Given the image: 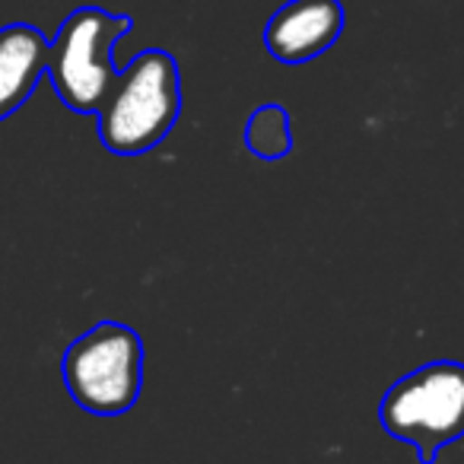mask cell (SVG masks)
<instances>
[{
    "label": "cell",
    "mask_w": 464,
    "mask_h": 464,
    "mask_svg": "<svg viewBox=\"0 0 464 464\" xmlns=\"http://www.w3.org/2000/svg\"><path fill=\"white\" fill-rule=\"evenodd\" d=\"M347 16L341 0H286L265 26V48L280 64L322 58L343 35Z\"/></svg>",
    "instance_id": "5"
},
{
    "label": "cell",
    "mask_w": 464,
    "mask_h": 464,
    "mask_svg": "<svg viewBox=\"0 0 464 464\" xmlns=\"http://www.w3.org/2000/svg\"><path fill=\"white\" fill-rule=\"evenodd\" d=\"M64 385L96 417L128 413L143 392V341L121 322H99L71 341L61 360Z\"/></svg>",
    "instance_id": "3"
},
{
    "label": "cell",
    "mask_w": 464,
    "mask_h": 464,
    "mask_svg": "<svg viewBox=\"0 0 464 464\" xmlns=\"http://www.w3.org/2000/svg\"><path fill=\"white\" fill-rule=\"evenodd\" d=\"M379 423L411 445L420 464H436L439 451L464 436V362L432 360L401 375L382 398Z\"/></svg>",
    "instance_id": "2"
},
{
    "label": "cell",
    "mask_w": 464,
    "mask_h": 464,
    "mask_svg": "<svg viewBox=\"0 0 464 464\" xmlns=\"http://www.w3.org/2000/svg\"><path fill=\"white\" fill-rule=\"evenodd\" d=\"M246 147L255 160L277 162L293 153V121L290 111L277 102L258 105L246 121Z\"/></svg>",
    "instance_id": "7"
},
{
    "label": "cell",
    "mask_w": 464,
    "mask_h": 464,
    "mask_svg": "<svg viewBox=\"0 0 464 464\" xmlns=\"http://www.w3.org/2000/svg\"><path fill=\"white\" fill-rule=\"evenodd\" d=\"M48 58L52 42L39 26L10 23L0 29V121L16 115L39 90L42 77H48Z\"/></svg>",
    "instance_id": "6"
},
{
    "label": "cell",
    "mask_w": 464,
    "mask_h": 464,
    "mask_svg": "<svg viewBox=\"0 0 464 464\" xmlns=\"http://www.w3.org/2000/svg\"><path fill=\"white\" fill-rule=\"evenodd\" d=\"M181 115L179 61L162 48L134 54L118 71L99 118V140L115 156H143L156 150Z\"/></svg>",
    "instance_id": "1"
},
{
    "label": "cell",
    "mask_w": 464,
    "mask_h": 464,
    "mask_svg": "<svg viewBox=\"0 0 464 464\" xmlns=\"http://www.w3.org/2000/svg\"><path fill=\"white\" fill-rule=\"evenodd\" d=\"M134 29L124 14L102 7H77L61 23L48 58V80L58 99L77 115H96L118 80L111 61L115 42Z\"/></svg>",
    "instance_id": "4"
}]
</instances>
